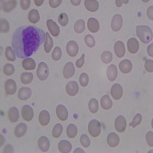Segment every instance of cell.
<instances>
[{"label":"cell","instance_id":"obj_1","mask_svg":"<svg viewBox=\"0 0 153 153\" xmlns=\"http://www.w3.org/2000/svg\"><path fill=\"white\" fill-rule=\"evenodd\" d=\"M46 40V33L40 28L22 26L12 36V45L19 58H28Z\"/></svg>","mask_w":153,"mask_h":153},{"label":"cell","instance_id":"obj_2","mask_svg":"<svg viewBox=\"0 0 153 153\" xmlns=\"http://www.w3.org/2000/svg\"><path fill=\"white\" fill-rule=\"evenodd\" d=\"M136 35L144 44H147L152 41V31L147 25H138L136 27Z\"/></svg>","mask_w":153,"mask_h":153},{"label":"cell","instance_id":"obj_3","mask_svg":"<svg viewBox=\"0 0 153 153\" xmlns=\"http://www.w3.org/2000/svg\"><path fill=\"white\" fill-rule=\"evenodd\" d=\"M101 123L97 120H92L88 124V131L92 137H97L101 132Z\"/></svg>","mask_w":153,"mask_h":153},{"label":"cell","instance_id":"obj_4","mask_svg":"<svg viewBox=\"0 0 153 153\" xmlns=\"http://www.w3.org/2000/svg\"><path fill=\"white\" fill-rule=\"evenodd\" d=\"M49 68L48 65L45 62H41L38 65L37 70V76L40 80H45L48 77Z\"/></svg>","mask_w":153,"mask_h":153},{"label":"cell","instance_id":"obj_5","mask_svg":"<svg viewBox=\"0 0 153 153\" xmlns=\"http://www.w3.org/2000/svg\"><path fill=\"white\" fill-rule=\"evenodd\" d=\"M66 51L68 55L71 56V57H75V56H76V54H78V45L74 41H70L67 44Z\"/></svg>","mask_w":153,"mask_h":153},{"label":"cell","instance_id":"obj_6","mask_svg":"<svg viewBox=\"0 0 153 153\" xmlns=\"http://www.w3.org/2000/svg\"><path fill=\"white\" fill-rule=\"evenodd\" d=\"M22 116L23 120L30 122L34 117V110L29 105H25L22 108Z\"/></svg>","mask_w":153,"mask_h":153},{"label":"cell","instance_id":"obj_7","mask_svg":"<svg viewBox=\"0 0 153 153\" xmlns=\"http://www.w3.org/2000/svg\"><path fill=\"white\" fill-rule=\"evenodd\" d=\"M123 26V17L120 14L113 16L111 22V28L113 31H119Z\"/></svg>","mask_w":153,"mask_h":153},{"label":"cell","instance_id":"obj_8","mask_svg":"<svg viewBox=\"0 0 153 153\" xmlns=\"http://www.w3.org/2000/svg\"><path fill=\"white\" fill-rule=\"evenodd\" d=\"M5 91L7 95H13L17 91V85L14 80L9 79L5 83Z\"/></svg>","mask_w":153,"mask_h":153},{"label":"cell","instance_id":"obj_9","mask_svg":"<svg viewBox=\"0 0 153 153\" xmlns=\"http://www.w3.org/2000/svg\"><path fill=\"white\" fill-rule=\"evenodd\" d=\"M111 95L113 99L116 100H119L122 98L123 94V90L122 86L119 84H115L111 88Z\"/></svg>","mask_w":153,"mask_h":153},{"label":"cell","instance_id":"obj_10","mask_svg":"<svg viewBox=\"0 0 153 153\" xmlns=\"http://www.w3.org/2000/svg\"><path fill=\"white\" fill-rule=\"evenodd\" d=\"M115 128L119 132H123L126 128V120L123 116H118L115 120Z\"/></svg>","mask_w":153,"mask_h":153},{"label":"cell","instance_id":"obj_11","mask_svg":"<svg viewBox=\"0 0 153 153\" xmlns=\"http://www.w3.org/2000/svg\"><path fill=\"white\" fill-rule=\"evenodd\" d=\"M47 26L48 28V31L52 36L57 37L60 34L59 26L57 25V23L52 20V19H48L47 20Z\"/></svg>","mask_w":153,"mask_h":153},{"label":"cell","instance_id":"obj_12","mask_svg":"<svg viewBox=\"0 0 153 153\" xmlns=\"http://www.w3.org/2000/svg\"><path fill=\"white\" fill-rule=\"evenodd\" d=\"M56 113L60 120L61 121H66L68 118V111L65 106L62 104L57 105L56 107Z\"/></svg>","mask_w":153,"mask_h":153},{"label":"cell","instance_id":"obj_13","mask_svg":"<svg viewBox=\"0 0 153 153\" xmlns=\"http://www.w3.org/2000/svg\"><path fill=\"white\" fill-rule=\"evenodd\" d=\"M75 73V68L74 65L72 62H68L65 65V68L63 70V75L65 76V79L71 78L74 75Z\"/></svg>","mask_w":153,"mask_h":153},{"label":"cell","instance_id":"obj_14","mask_svg":"<svg viewBox=\"0 0 153 153\" xmlns=\"http://www.w3.org/2000/svg\"><path fill=\"white\" fill-rule=\"evenodd\" d=\"M79 91V86L76 81L68 82L66 86V92L68 95L74 97Z\"/></svg>","mask_w":153,"mask_h":153},{"label":"cell","instance_id":"obj_15","mask_svg":"<svg viewBox=\"0 0 153 153\" xmlns=\"http://www.w3.org/2000/svg\"><path fill=\"white\" fill-rule=\"evenodd\" d=\"M127 48H128V51L131 54H136L139 49V42L135 38H129L127 42Z\"/></svg>","mask_w":153,"mask_h":153},{"label":"cell","instance_id":"obj_16","mask_svg":"<svg viewBox=\"0 0 153 153\" xmlns=\"http://www.w3.org/2000/svg\"><path fill=\"white\" fill-rule=\"evenodd\" d=\"M114 51L116 55L118 57H120V58L124 57L126 53V48L125 45H124V43L122 41H118V42L115 43Z\"/></svg>","mask_w":153,"mask_h":153},{"label":"cell","instance_id":"obj_17","mask_svg":"<svg viewBox=\"0 0 153 153\" xmlns=\"http://www.w3.org/2000/svg\"><path fill=\"white\" fill-rule=\"evenodd\" d=\"M87 28L92 33L97 32L100 29V23L95 18H90L87 22Z\"/></svg>","mask_w":153,"mask_h":153},{"label":"cell","instance_id":"obj_18","mask_svg":"<svg viewBox=\"0 0 153 153\" xmlns=\"http://www.w3.org/2000/svg\"><path fill=\"white\" fill-rule=\"evenodd\" d=\"M120 71L123 74H128L132 71V64L129 60L126 59L123 60L119 65Z\"/></svg>","mask_w":153,"mask_h":153},{"label":"cell","instance_id":"obj_19","mask_svg":"<svg viewBox=\"0 0 153 153\" xmlns=\"http://www.w3.org/2000/svg\"><path fill=\"white\" fill-rule=\"evenodd\" d=\"M38 145L39 149H40L42 152H46L48 151L49 147H50V141H49V139H48V137H46V136H41V137L38 139Z\"/></svg>","mask_w":153,"mask_h":153},{"label":"cell","instance_id":"obj_20","mask_svg":"<svg viewBox=\"0 0 153 153\" xmlns=\"http://www.w3.org/2000/svg\"><path fill=\"white\" fill-rule=\"evenodd\" d=\"M107 143L110 147H117L120 144V139L119 136L115 132H110L107 136Z\"/></svg>","mask_w":153,"mask_h":153},{"label":"cell","instance_id":"obj_21","mask_svg":"<svg viewBox=\"0 0 153 153\" xmlns=\"http://www.w3.org/2000/svg\"><path fill=\"white\" fill-rule=\"evenodd\" d=\"M31 96V90L29 87H22L19 91L18 94V97L19 99L21 100H26L29 99Z\"/></svg>","mask_w":153,"mask_h":153},{"label":"cell","instance_id":"obj_22","mask_svg":"<svg viewBox=\"0 0 153 153\" xmlns=\"http://www.w3.org/2000/svg\"><path fill=\"white\" fill-rule=\"evenodd\" d=\"M72 149V145L68 140H61L58 143V150L61 153H68Z\"/></svg>","mask_w":153,"mask_h":153},{"label":"cell","instance_id":"obj_23","mask_svg":"<svg viewBox=\"0 0 153 153\" xmlns=\"http://www.w3.org/2000/svg\"><path fill=\"white\" fill-rule=\"evenodd\" d=\"M117 68L114 65H111L106 70V76L110 81H114L117 77Z\"/></svg>","mask_w":153,"mask_h":153},{"label":"cell","instance_id":"obj_24","mask_svg":"<svg viewBox=\"0 0 153 153\" xmlns=\"http://www.w3.org/2000/svg\"><path fill=\"white\" fill-rule=\"evenodd\" d=\"M100 104L101 107L103 108V110H110L113 106V101L110 99L109 95H103L101 97Z\"/></svg>","mask_w":153,"mask_h":153},{"label":"cell","instance_id":"obj_25","mask_svg":"<svg viewBox=\"0 0 153 153\" xmlns=\"http://www.w3.org/2000/svg\"><path fill=\"white\" fill-rule=\"evenodd\" d=\"M39 123L43 126H46L50 122V114L47 110H42L38 116Z\"/></svg>","mask_w":153,"mask_h":153},{"label":"cell","instance_id":"obj_26","mask_svg":"<svg viewBox=\"0 0 153 153\" xmlns=\"http://www.w3.org/2000/svg\"><path fill=\"white\" fill-rule=\"evenodd\" d=\"M17 5V2L16 0H10V1H5L2 4V9L5 12L9 13V12H12L16 9Z\"/></svg>","mask_w":153,"mask_h":153},{"label":"cell","instance_id":"obj_27","mask_svg":"<svg viewBox=\"0 0 153 153\" xmlns=\"http://www.w3.org/2000/svg\"><path fill=\"white\" fill-rule=\"evenodd\" d=\"M84 5L90 12H96L99 9V2L96 0H86L84 1Z\"/></svg>","mask_w":153,"mask_h":153},{"label":"cell","instance_id":"obj_28","mask_svg":"<svg viewBox=\"0 0 153 153\" xmlns=\"http://www.w3.org/2000/svg\"><path fill=\"white\" fill-rule=\"evenodd\" d=\"M27 129H28V127H27L26 124L19 123L15 129V136L17 138H21L22 136H23L26 133Z\"/></svg>","mask_w":153,"mask_h":153},{"label":"cell","instance_id":"obj_29","mask_svg":"<svg viewBox=\"0 0 153 153\" xmlns=\"http://www.w3.org/2000/svg\"><path fill=\"white\" fill-rule=\"evenodd\" d=\"M8 117H9V120L10 122H17L19 118V110H18L16 107H15V106L11 107L9 110V116H8Z\"/></svg>","mask_w":153,"mask_h":153},{"label":"cell","instance_id":"obj_30","mask_svg":"<svg viewBox=\"0 0 153 153\" xmlns=\"http://www.w3.org/2000/svg\"><path fill=\"white\" fill-rule=\"evenodd\" d=\"M35 61L32 58H25L22 61V68L26 71H31L35 68Z\"/></svg>","mask_w":153,"mask_h":153},{"label":"cell","instance_id":"obj_31","mask_svg":"<svg viewBox=\"0 0 153 153\" xmlns=\"http://www.w3.org/2000/svg\"><path fill=\"white\" fill-rule=\"evenodd\" d=\"M28 20L31 23H37L40 20V15L37 9H31L28 12Z\"/></svg>","mask_w":153,"mask_h":153},{"label":"cell","instance_id":"obj_32","mask_svg":"<svg viewBox=\"0 0 153 153\" xmlns=\"http://www.w3.org/2000/svg\"><path fill=\"white\" fill-rule=\"evenodd\" d=\"M77 135V128L76 126L73 123H71L67 127V136L71 139H74Z\"/></svg>","mask_w":153,"mask_h":153},{"label":"cell","instance_id":"obj_33","mask_svg":"<svg viewBox=\"0 0 153 153\" xmlns=\"http://www.w3.org/2000/svg\"><path fill=\"white\" fill-rule=\"evenodd\" d=\"M53 45H54V42H53L52 38L51 37L50 34L48 32H46V40L45 42V46H44V48L45 51L46 53H49L52 48Z\"/></svg>","mask_w":153,"mask_h":153},{"label":"cell","instance_id":"obj_34","mask_svg":"<svg viewBox=\"0 0 153 153\" xmlns=\"http://www.w3.org/2000/svg\"><path fill=\"white\" fill-rule=\"evenodd\" d=\"M33 78H34L33 74L31 73V72H28V73L22 74L20 80H21V82L22 83V84H31V82H32Z\"/></svg>","mask_w":153,"mask_h":153},{"label":"cell","instance_id":"obj_35","mask_svg":"<svg viewBox=\"0 0 153 153\" xmlns=\"http://www.w3.org/2000/svg\"><path fill=\"white\" fill-rule=\"evenodd\" d=\"M85 30V22L83 19H79L74 24V31L77 34L82 33Z\"/></svg>","mask_w":153,"mask_h":153},{"label":"cell","instance_id":"obj_36","mask_svg":"<svg viewBox=\"0 0 153 153\" xmlns=\"http://www.w3.org/2000/svg\"><path fill=\"white\" fill-rule=\"evenodd\" d=\"M5 57H6V59L9 61H16V53H15L14 50L10 47V46H8L5 48Z\"/></svg>","mask_w":153,"mask_h":153},{"label":"cell","instance_id":"obj_37","mask_svg":"<svg viewBox=\"0 0 153 153\" xmlns=\"http://www.w3.org/2000/svg\"><path fill=\"white\" fill-rule=\"evenodd\" d=\"M88 107L90 111L92 113H96L98 111V109H99V103H98V101L95 99V98H92L91 99V100L89 101L88 103Z\"/></svg>","mask_w":153,"mask_h":153},{"label":"cell","instance_id":"obj_38","mask_svg":"<svg viewBox=\"0 0 153 153\" xmlns=\"http://www.w3.org/2000/svg\"><path fill=\"white\" fill-rule=\"evenodd\" d=\"M10 30V25L7 20L1 19L0 21V31L2 33H8Z\"/></svg>","mask_w":153,"mask_h":153},{"label":"cell","instance_id":"obj_39","mask_svg":"<svg viewBox=\"0 0 153 153\" xmlns=\"http://www.w3.org/2000/svg\"><path fill=\"white\" fill-rule=\"evenodd\" d=\"M101 60L104 64H109L113 60V54L109 51H106L101 54Z\"/></svg>","mask_w":153,"mask_h":153},{"label":"cell","instance_id":"obj_40","mask_svg":"<svg viewBox=\"0 0 153 153\" xmlns=\"http://www.w3.org/2000/svg\"><path fill=\"white\" fill-rule=\"evenodd\" d=\"M63 131V126L61 124L57 123L53 128L52 130V136L54 138H58L61 135Z\"/></svg>","mask_w":153,"mask_h":153},{"label":"cell","instance_id":"obj_41","mask_svg":"<svg viewBox=\"0 0 153 153\" xmlns=\"http://www.w3.org/2000/svg\"><path fill=\"white\" fill-rule=\"evenodd\" d=\"M15 72V67L11 64H6L3 66V73L6 76L12 75Z\"/></svg>","mask_w":153,"mask_h":153},{"label":"cell","instance_id":"obj_42","mask_svg":"<svg viewBox=\"0 0 153 153\" xmlns=\"http://www.w3.org/2000/svg\"><path fill=\"white\" fill-rule=\"evenodd\" d=\"M61 56H62V51H61V49L60 47H56L54 48V51H53L52 52V59L54 61H59L60 59L61 58Z\"/></svg>","mask_w":153,"mask_h":153},{"label":"cell","instance_id":"obj_43","mask_svg":"<svg viewBox=\"0 0 153 153\" xmlns=\"http://www.w3.org/2000/svg\"><path fill=\"white\" fill-rule=\"evenodd\" d=\"M142 120H143V117H142V115L140 113H137V114L134 117L133 120H132V122L130 123L129 126L133 128H136L137 126H139V124L141 123Z\"/></svg>","mask_w":153,"mask_h":153},{"label":"cell","instance_id":"obj_44","mask_svg":"<svg viewBox=\"0 0 153 153\" xmlns=\"http://www.w3.org/2000/svg\"><path fill=\"white\" fill-rule=\"evenodd\" d=\"M58 22L62 26H66L68 24V22H69V18H68V15L65 12L61 13L60 16H58Z\"/></svg>","mask_w":153,"mask_h":153},{"label":"cell","instance_id":"obj_45","mask_svg":"<svg viewBox=\"0 0 153 153\" xmlns=\"http://www.w3.org/2000/svg\"><path fill=\"white\" fill-rule=\"evenodd\" d=\"M79 81L82 87H87L89 83V76L86 73H83L80 74V77H79Z\"/></svg>","mask_w":153,"mask_h":153},{"label":"cell","instance_id":"obj_46","mask_svg":"<svg viewBox=\"0 0 153 153\" xmlns=\"http://www.w3.org/2000/svg\"><path fill=\"white\" fill-rule=\"evenodd\" d=\"M84 41H85V43L87 44V45L89 48H94L95 46V39H94V36L91 35H86L85 38H84Z\"/></svg>","mask_w":153,"mask_h":153},{"label":"cell","instance_id":"obj_47","mask_svg":"<svg viewBox=\"0 0 153 153\" xmlns=\"http://www.w3.org/2000/svg\"><path fill=\"white\" fill-rule=\"evenodd\" d=\"M80 143L85 148H87V147L90 146V145H91V140H90V139H89L87 134H83L80 136Z\"/></svg>","mask_w":153,"mask_h":153},{"label":"cell","instance_id":"obj_48","mask_svg":"<svg viewBox=\"0 0 153 153\" xmlns=\"http://www.w3.org/2000/svg\"><path fill=\"white\" fill-rule=\"evenodd\" d=\"M145 68L148 72L153 71V61L152 60H146L145 62Z\"/></svg>","mask_w":153,"mask_h":153},{"label":"cell","instance_id":"obj_49","mask_svg":"<svg viewBox=\"0 0 153 153\" xmlns=\"http://www.w3.org/2000/svg\"><path fill=\"white\" fill-rule=\"evenodd\" d=\"M153 132L152 131H149L146 133V141L147 143L149 144V146H150L151 147L153 146Z\"/></svg>","mask_w":153,"mask_h":153},{"label":"cell","instance_id":"obj_50","mask_svg":"<svg viewBox=\"0 0 153 153\" xmlns=\"http://www.w3.org/2000/svg\"><path fill=\"white\" fill-rule=\"evenodd\" d=\"M20 5H21V7L23 10H27L30 7L31 2H30V0H21Z\"/></svg>","mask_w":153,"mask_h":153},{"label":"cell","instance_id":"obj_51","mask_svg":"<svg viewBox=\"0 0 153 153\" xmlns=\"http://www.w3.org/2000/svg\"><path fill=\"white\" fill-rule=\"evenodd\" d=\"M84 58H85V54H83L81 55V57H80L78 60H76V68H81L82 67L84 66Z\"/></svg>","mask_w":153,"mask_h":153},{"label":"cell","instance_id":"obj_52","mask_svg":"<svg viewBox=\"0 0 153 153\" xmlns=\"http://www.w3.org/2000/svg\"><path fill=\"white\" fill-rule=\"evenodd\" d=\"M61 2H62L61 0H50L49 1V5H50V6L51 8L55 9V8L58 7L61 5Z\"/></svg>","mask_w":153,"mask_h":153},{"label":"cell","instance_id":"obj_53","mask_svg":"<svg viewBox=\"0 0 153 153\" xmlns=\"http://www.w3.org/2000/svg\"><path fill=\"white\" fill-rule=\"evenodd\" d=\"M4 153H12L14 152V149L12 147V145H7V146H5V147L4 148L3 150Z\"/></svg>","mask_w":153,"mask_h":153},{"label":"cell","instance_id":"obj_54","mask_svg":"<svg viewBox=\"0 0 153 153\" xmlns=\"http://www.w3.org/2000/svg\"><path fill=\"white\" fill-rule=\"evenodd\" d=\"M152 12H153V6L152 5H151V6L148 9V10H147V16H148L149 19H151V20H152L153 19Z\"/></svg>","mask_w":153,"mask_h":153},{"label":"cell","instance_id":"obj_55","mask_svg":"<svg viewBox=\"0 0 153 153\" xmlns=\"http://www.w3.org/2000/svg\"><path fill=\"white\" fill-rule=\"evenodd\" d=\"M152 48H153V44H151V45L148 47V48H147V52H148V54L150 56V57H152L153 56Z\"/></svg>","mask_w":153,"mask_h":153},{"label":"cell","instance_id":"obj_56","mask_svg":"<svg viewBox=\"0 0 153 153\" xmlns=\"http://www.w3.org/2000/svg\"><path fill=\"white\" fill-rule=\"evenodd\" d=\"M43 0H41V1H39V0H35V3L37 6H40V5H42V4H43Z\"/></svg>","mask_w":153,"mask_h":153},{"label":"cell","instance_id":"obj_57","mask_svg":"<svg viewBox=\"0 0 153 153\" xmlns=\"http://www.w3.org/2000/svg\"><path fill=\"white\" fill-rule=\"evenodd\" d=\"M4 143H5V137L2 136V134H1V143H0V146H1V147H2L4 145Z\"/></svg>","mask_w":153,"mask_h":153},{"label":"cell","instance_id":"obj_58","mask_svg":"<svg viewBox=\"0 0 153 153\" xmlns=\"http://www.w3.org/2000/svg\"><path fill=\"white\" fill-rule=\"evenodd\" d=\"M71 2L74 5H79L80 4V2H81V1H80V0H77V1H74V0H71Z\"/></svg>","mask_w":153,"mask_h":153},{"label":"cell","instance_id":"obj_59","mask_svg":"<svg viewBox=\"0 0 153 153\" xmlns=\"http://www.w3.org/2000/svg\"><path fill=\"white\" fill-rule=\"evenodd\" d=\"M122 4L123 2L121 0H117V1H116V5H117V7H121V6H122Z\"/></svg>","mask_w":153,"mask_h":153},{"label":"cell","instance_id":"obj_60","mask_svg":"<svg viewBox=\"0 0 153 153\" xmlns=\"http://www.w3.org/2000/svg\"><path fill=\"white\" fill-rule=\"evenodd\" d=\"M74 153H76V152H82V153H84V150H82L81 149L77 148V149H75L74 151Z\"/></svg>","mask_w":153,"mask_h":153}]
</instances>
